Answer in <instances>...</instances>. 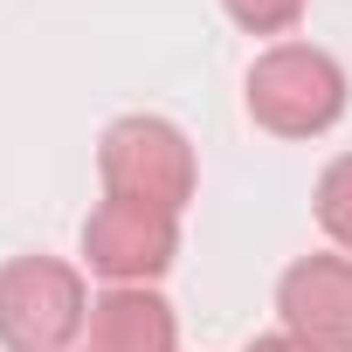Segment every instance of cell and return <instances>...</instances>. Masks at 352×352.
I'll return each mask as SVG.
<instances>
[{
	"mask_svg": "<svg viewBox=\"0 0 352 352\" xmlns=\"http://www.w3.org/2000/svg\"><path fill=\"white\" fill-rule=\"evenodd\" d=\"M249 118L276 138H324L345 118V69L311 42H276L249 63Z\"/></svg>",
	"mask_w": 352,
	"mask_h": 352,
	"instance_id": "cell-1",
	"label": "cell"
},
{
	"mask_svg": "<svg viewBox=\"0 0 352 352\" xmlns=\"http://www.w3.org/2000/svg\"><path fill=\"white\" fill-rule=\"evenodd\" d=\"M97 173H104V194L118 201H145V208H166L180 214L194 201V145L173 118H152V111H131L104 131L97 145Z\"/></svg>",
	"mask_w": 352,
	"mask_h": 352,
	"instance_id": "cell-2",
	"label": "cell"
},
{
	"mask_svg": "<svg viewBox=\"0 0 352 352\" xmlns=\"http://www.w3.org/2000/svg\"><path fill=\"white\" fill-rule=\"evenodd\" d=\"M90 331V290L56 256L0 263V345L8 352H69Z\"/></svg>",
	"mask_w": 352,
	"mask_h": 352,
	"instance_id": "cell-3",
	"label": "cell"
},
{
	"mask_svg": "<svg viewBox=\"0 0 352 352\" xmlns=\"http://www.w3.org/2000/svg\"><path fill=\"white\" fill-rule=\"evenodd\" d=\"M180 256V214L145 208V201H118L104 194L83 221V263L104 283H152Z\"/></svg>",
	"mask_w": 352,
	"mask_h": 352,
	"instance_id": "cell-4",
	"label": "cell"
},
{
	"mask_svg": "<svg viewBox=\"0 0 352 352\" xmlns=\"http://www.w3.org/2000/svg\"><path fill=\"white\" fill-rule=\"evenodd\" d=\"M283 331L311 352H352V256H304L276 283Z\"/></svg>",
	"mask_w": 352,
	"mask_h": 352,
	"instance_id": "cell-5",
	"label": "cell"
},
{
	"mask_svg": "<svg viewBox=\"0 0 352 352\" xmlns=\"http://www.w3.org/2000/svg\"><path fill=\"white\" fill-rule=\"evenodd\" d=\"M90 352H180V318L152 283H111L90 297Z\"/></svg>",
	"mask_w": 352,
	"mask_h": 352,
	"instance_id": "cell-6",
	"label": "cell"
},
{
	"mask_svg": "<svg viewBox=\"0 0 352 352\" xmlns=\"http://www.w3.org/2000/svg\"><path fill=\"white\" fill-rule=\"evenodd\" d=\"M311 208H318V228H324V235L352 256V152H345V159H331V166L318 173Z\"/></svg>",
	"mask_w": 352,
	"mask_h": 352,
	"instance_id": "cell-7",
	"label": "cell"
},
{
	"mask_svg": "<svg viewBox=\"0 0 352 352\" xmlns=\"http://www.w3.org/2000/svg\"><path fill=\"white\" fill-rule=\"evenodd\" d=\"M221 8H228V21L249 28V35H290V28L304 21L311 0H221Z\"/></svg>",
	"mask_w": 352,
	"mask_h": 352,
	"instance_id": "cell-8",
	"label": "cell"
},
{
	"mask_svg": "<svg viewBox=\"0 0 352 352\" xmlns=\"http://www.w3.org/2000/svg\"><path fill=\"white\" fill-rule=\"evenodd\" d=\"M249 352H311V345L290 338V331H270V338H249Z\"/></svg>",
	"mask_w": 352,
	"mask_h": 352,
	"instance_id": "cell-9",
	"label": "cell"
}]
</instances>
